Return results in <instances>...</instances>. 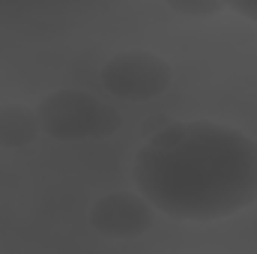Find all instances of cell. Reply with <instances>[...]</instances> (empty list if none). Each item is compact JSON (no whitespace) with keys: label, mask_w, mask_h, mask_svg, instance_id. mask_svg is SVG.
I'll return each mask as SVG.
<instances>
[{"label":"cell","mask_w":257,"mask_h":254,"mask_svg":"<svg viewBox=\"0 0 257 254\" xmlns=\"http://www.w3.org/2000/svg\"><path fill=\"white\" fill-rule=\"evenodd\" d=\"M132 183L174 221L233 218L257 203V138L212 120L171 123L135 153Z\"/></svg>","instance_id":"1"},{"label":"cell","mask_w":257,"mask_h":254,"mask_svg":"<svg viewBox=\"0 0 257 254\" xmlns=\"http://www.w3.org/2000/svg\"><path fill=\"white\" fill-rule=\"evenodd\" d=\"M36 120L42 135L60 144L102 141L123 129V117L105 99L87 90H54L36 102Z\"/></svg>","instance_id":"2"},{"label":"cell","mask_w":257,"mask_h":254,"mask_svg":"<svg viewBox=\"0 0 257 254\" xmlns=\"http://www.w3.org/2000/svg\"><path fill=\"white\" fill-rule=\"evenodd\" d=\"M174 81V66L162 54L147 48H126L108 57L102 66V87L105 93L123 102H150L168 93Z\"/></svg>","instance_id":"3"},{"label":"cell","mask_w":257,"mask_h":254,"mask_svg":"<svg viewBox=\"0 0 257 254\" xmlns=\"http://www.w3.org/2000/svg\"><path fill=\"white\" fill-rule=\"evenodd\" d=\"M156 209L138 191H108L93 200L87 221L105 239H138L153 227Z\"/></svg>","instance_id":"4"},{"label":"cell","mask_w":257,"mask_h":254,"mask_svg":"<svg viewBox=\"0 0 257 254\" xmlns=\"http://www.w3.org/2000/svg\"><path fill=\"white\" fill-rule=\"evenodd\" d=\"M39 135H42V129L36 120V108L21 105V102L0 105V147L3 150L30 147Z\"/></svg>","instance_id":"5"},{"label":"cell","mask_w":257,"mask_h":254,"mask_svg":"<svg viewBox=\"0 0 257 254\" xmlns=\"http://www.w3.org/2000/svg\"><path fill=\"white\" fill-rule=\"evenodd\" d=\"M168 9L186 18H215L227 12V3L221 0H168Z\"/></svg>","instance_id":"6"},{"label":"cell","mask_w":257,"mask_h":254,"mask_svg":"<svg viewBox=\"0 0 257 254\" xmlns=\"http://www.w3.org/2000/svg\"><path fill=\"white\" fill-rule=\"evenodd\" d=\"M227 9H230V12H236V15H242V18H248V21H254V24H257V0H251V3H227Z\"/></svg>","instance_id":"7"},{"label":"cell","mask_w":257,"mask_h":254,"mask_svg":"<svg viewBox=\"0 0 257 254\" xmlns=\"http://www.w3.org/2000/svg\"><path fill=\"white\" fill-rule=\"evenodd\" d=\"M153 254H171V251H153Z\"/></svg>","instance_id":"8"}]
</instances>
